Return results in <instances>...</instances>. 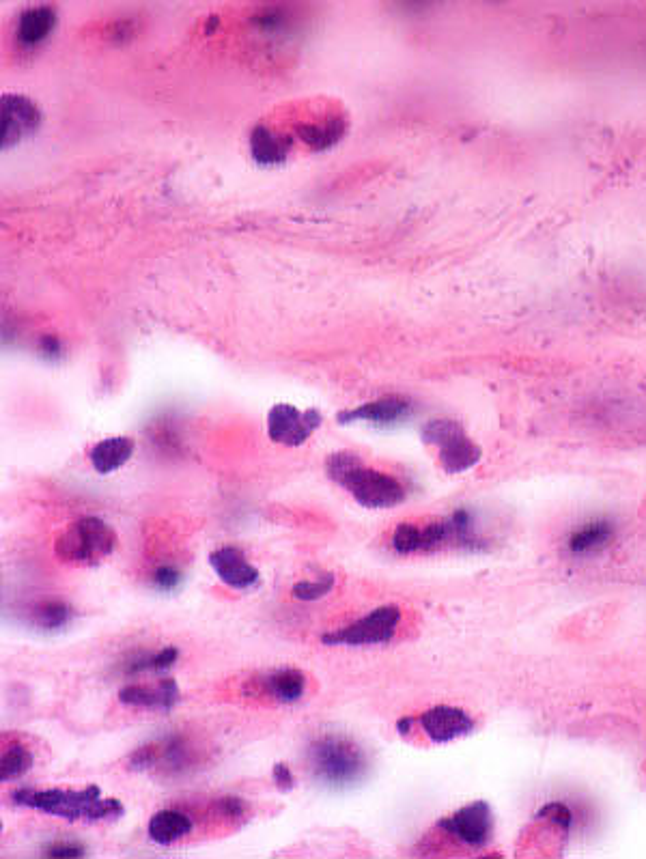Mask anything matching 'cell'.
<instances>
[{"mask_svg": "<svg viewBox=\"0 0 646 859\" xmlns=\"http://www.w3.org/2000/svg\"><path fill=\"white\" fill-rule=\"evenodd\" d=\"M11 799L20 808H31L72 823L117 821L125 812L119 799L102 797L100 786H87L82 791H74V788H20Z\"/></svg>", "mask_w": 646, "mask_h": 859, "instance_id": "obj_1", "label": "cell"}, {"mask_svg": "<svg viewBox=\"0 0 646 859\" xmlns=\"http://www.w3.org/2000/svg\"><path fill=\"white\" fill-rule=\"evenodd\" d=\"M308 765L319 784L336 788L358 786L369 773V756L341 732H326L308 743Z\"/></svg>", "mask_w": 646, "mask_h": 859, "instance_id": "obj_2", "label": "cell"}, {"mask_svg": "<svg viewBox=\"0 0 646 859\" xmlns=\"http://www.w3.org/2000/svg\"><path fill=\"white\" fill-rule=\"evenodd\" d=\"M326 470L336 485L347 489L367 509H392L405 500V489L395 476L367 468L358 455L347 450L332 453Z\"/></svg>", "mask_w": 646, "mask_h": 859, "instance_id": "obj_3", "label": "cell"}, {"mask_svg": "<svg viewBox=\"0 0 646 859\" xmlns=\"http://www.w3.org/2000/svg\"><path fill=\"white\" fill-rule=\"evenodd\" d=\"M117 549V534L102 517H80L54 541V552L69 565H100Z\"/></svg>", "mask_w": 646, "mask_h": 859, "instance_id": "obj_4", "label": "cell"}, {"mask_svg": "<svg viewBox=\"0 0 646 859\" xmlns=\"http://www.w3.org/2000/svg\"><path fill=\"white\" fill-rule=\"evenodd\" d=\"M423 440L438 448V459L446 472L470 470L481 461L479 444H474L455 420H429L423 427Z\"/></svg>", "mask_w": 646, "mask_h": 859, "instance_id": "obj_5", "label": "cell"}, {"mask_svg": "<svg viewBox=\"0 0 646 859\" xmlns=\"http://www.w3.org/2000/svg\"><path fill=\"white\" fill-rule=\"evenodd\" d=\"M401 610L397 605H382L373 612L364 614L347 627L323 633L321 642L326 646H377L386 644L399 629Z\"/></svg>", "mask_w": 646, "mask_h": 859, "instance_id": "obj_6", "label": "cell"}, {"mask_svg": "<svg viewBox=\"0 0 646 859\" xmlns=\"http://www.w3.org/2000/svg\"><path fill=\"white\" fill-rule=\"evenodd\" d=\"M319 410H298L289 403L274 405L268 414L270 440L283 446H302L321 427Z\"/></svg>", "mask_w": 646, "mask_h": 859, "instance_id": "obj_7", "label": "cell"}, {"mask_svg": "<svg viewBox=\"0 0 646 859\" xmlns=\"http://www.w3.org/2000/svg\"><path fill=\"white\" fill-rule=\"evenodd\" d=\"M130 769L136 773L162 767L171 773H184L192 765V752L186 739L166 737L156 743H145L130 756Z\"/></svg>", "mask_w": 646, "mask_h": 859, "instance_id": "obj_8", "label": "cell"}, {"mask_svg": "<svg viewBox=\"0 0 646 859\" xmlns=\"http://www.w3.org/2000/svg\"><path fill=\"white\" fill-rule=\"evenodd\" d=\"M440 827L446 834H451L459 842L468 847H485L491 838V827H494V816L485 801H472V804L459 808L451 816L440 821Z\"/></svg>", "mask_w": 646, "mask_h": 859, "instance_id": "obj_9", "label": "cell"}, {"mask_svg": "<svg viewBox=\"0 0 646 859\" xmlns=\"http://www.w3.org/2000/svg\"><path fill=\"white\" fill-rule=\"evenodd\" d=\"M3 117H0V138H3V147H11L20 143L22 138L31 136L41 123V112L33 100H28L26 95L9 93L3 95Z\"/></svg>", "mask_w": 646, "mask_h": 859, "instance_id": "obj_10", "label": "cell"}, {"mask_svg": "<svg viewBox=\"0 0 646 859\" xmlns=\"http://www.w3.org/2000/svg\"><path fill=\"white\" fill-rule=\"evenodd\" d=\"M418 722H420L418 726L425 730V735L433 743L455 741L459 737L470 735L474 730V720L466 711H461L457 707H446V704H440V707L425 711L418 717Z\"/></svg>", "mask_w": 646, "mask_h": 859, "instance_id": "obj_11", "label": "cell"}, {"mask_svg": "<svg viewBox=\"0 0 646 859\" xmlns=\"http://www.w3.org/2000/svg\"><path fill=\"white\" fill-rule=\"evenodd\" d=\"M412 410L414 405L410 399L382 397L377 401L358 405L349 412H341L339 422L341 425H349V422H371L375 427H392V425H399V422H403L405 418H410Z\"/></svg>", "mask_w": 646, "mask_h": 859, "instance_id": "obj_12", "label": "cell"}, {"mask_svg": "<svg viewBox=\"0 0 646 859\" xmlns=\"http://www.w3.org/2000/svg\"><path fill=\"white\" fill-rule=\"evenodd\" d=\"M209 565H212L220 580L233 590H250L261 580L259 571L246 560L244 552L231 545L214 549L209 554Z\"/></svg>", "mask_w": 646, "mask_h": 859, "instance_id": "obj_13", "label": "cell"}, {"mask_svg": "<svg viewBox=\"0 0 646 859\" xmlns=\"http://www.w3.org/2000/svg\"><path fill=\"white\" fill-rule=\"evenodd\" d=\"M119 702L125 707L149 709V711H171L179 702V685L175 679H164L158 685H128L119 692Z\"/></svg>", "mask_w": 646, "mask_h": 859, "instance_id": "obj_14", "label": "cell"}, {"mask_svg": "<svg viewBox=\"0 0 646 859\" xmlns=\"http://www.w3.org/2000/svg\"><path fill=\"white\" fill-rule=\"evenodd\" d=\"M76 610L63 599H41L26 612V623L39 633H59L74 623Z\"/></svg>", "mask_w": 646, "mask_h": 859, "instance_id": "obj_15", "label": "cell"}, {"mask_svg": "<svg viewBox=\"0 0 646 859\" xmlns=\"http://www.w3.org/2000/svg\"><path fill=\"white\" fill-rule=\"evenodd\" d=\"M261 689L280 704H293L306 694V677L298 668H278L261 677Z\"/></svg>", "mask_w": 646, "mask_h": 859, "instance_id": "obj_16", "label": "cell"}, {"mask_svg": "<svg viewBox=\"0 0 646 859\" xmlns=\"http://www.w3.org/2000/svg\"><path fill=\"white\" fill-rule=\"evenodd\" d=\"M614 539V526L608 519H593L569 534L567 547L573 556H591Z\"/></svg>", "mask_w": 646, "mask_h": 859, "instance_id": "obj_17", "label": "cell"}, {"mask_svg": "<svg viewBox=\"0 0 646 859\" xmlns=\"http://www.w3.org/2000/svg\"><path fill=\"white\" fill-rule=\"evenodd\" d=\"M134 440L125 438V435H119V438H108L97 442L91 448V466L95 468V472L100 474H110L119 468H123L125 463H128L134 455Z\"/></svg>", "mask_w": 646, "mask_h": 859, "instance_id": "obj_18", "label": "cell"}, {"mask_svg": "<svg viewBox=\"0 0 646 859\" xmlns=\"http://www.w3.org/2000/svg\"><path fill=\"white\" fill-rule=\"evenodd\" d=\"M250 149L252 156L261 164H278L287 158L291 149V138L272 130L270 125L259 123L250 134Z\"/></svg>", "mask_w": 646, "mask_h": 859, "instance_id": "obj_19", "label": "cell"}, {"mask_svg": "<svg viewBox=\"0 0 646 859\" xmlns=\"http://www.w3.org/2000/svg\"><path fill=\"white\" fill-rule=\"evenodd\" d=\"M56 22V11L50 5H33L26 7L16 26V35L24 46H35L39 41H44Z\"/></svg>", "mask_w": 646, "mask_h": 859, "instance_id": "obj_20", "label": "cell"}, {"mask_svg": "<svg viewBox=\"0 0 646 859\" xmlns=\"http://www.w3.org/2000/svg\"><path fill=\"white\" fill-rule=\"evenodd\" d=\"M192 829H194V823L186 812L160 810L151 816L147 832L153 842L166 847V844H173L181 838H186Z\"/></svg>", "mask_w": 646, "mask_h": 859, "instance_id": "obj_21", "label": "cell"}, {"mask_svg": "<svg viewBox=\"0 0 646 859\" xmlns=\"http://www.w3.org/2000/svg\"><path fill=\"white\" fill-rule=\"evenodd\" d=\"M179 655L181 653L177 646H166V649H160V651L132 655L128 659V664H125V674L136 677V674H143V672H156V674L168 672L171 668H175Z\"/></svg>", "mask_w": 646, "mask_h": 859, "instance_id": "obj_22", "label": "cell"}, {"mask_svg": "<svg viewBox=\"0 0 646 859\" xmlns=\"http://www.w3.org/2000/svg\"><path fill=\"white\" fill-rule=\"evenodd\" d=\"M345 132V121L339 117H326L321 121H306L298 128V134L302 136L304 143H308L315 149H326L336 140L341 138Z\"/></svg>", "mask_w": 646, "mask_h": 859, "instance_id": "obj_23", "label": "cell"}, {"mask_svg": "<svg viewBox=\"0 0 646 859\" xmlns=\"http://www.w3.org/2000/svg\"><path fill=\"white\" fill-rule=\"evenodd\" d=\"M33 754L31 750H26L24 745H11L9 750L3 752V758H0V778L3 782L7 780H16L20 776H24L26 771H31L33 767Z\"/></svg>", "mask_w": 646, "mask_h": 859, "instance_id": "obj_24", "label": "cell"}, {"mask_svg": "<svg viewBox=\"0 0 646 859\" xmlns=\"http://www.w3.org/2000/svg\"><path fill=\"white\" fill-rule=\"evenodd\" d=\"M334 582L336 580H334L332 573H323V575L315 577V580H302L291 588V597L298 599V601H304V603L319 601V599L332 593Z\"/></svg>", "mask_w": 646, "mask_h": 859, "instance_id": "obj_25", "label": "cell"}, {"mask_svg": "<svg viewBox=\"0 0 646 859\" xmlns=\"http://www.w3.org/2000/svg\"><path fill=\"white\" fill-rule=\"evenodd\" d=\"M392 547L397 554H414L423 552V528L414 524H401L392 534Z\"/></svg>", "mask_w": 646, "mask_h": 859, "instance_id": "obj_26", "label": "cell"}, {"mask_svg": "<svg viewBox=\"0 0 646 859\" xmlns=\"http://www.w3.org/2000/svg\"><path fill=\"white\" fill-rule=\"evenodd\" d=\"M181 584H184V573L173 565H160L151 573V588L158 590V593H177Z\"/></svg>", "mask_w": 646, "mask_h": 859, "instance_id": "obj_27", "label": "cell"}, {"mask_svg": "<svg viewBox=\"0 0 646 859\" xmlns=\"http://www.w3.org/2000/svg\"><path fill=\"white\" fill-rule=\"evenodd\" d=\"M248 810L250 808H248L246 801L242 797H235V795L220 797L216 801V804H214V812L220 814V816H224V819H229V821L244 819V816L248 814Z\"/></svg>", "mask_w": 646, "mask_h": 859, "instance_id": "obj_28", "label": "cell"}, {"mask_svg": "<svg viewBox=\"0 0 646 859\" xmlns=\"http://www.w3.org/2000/svg\"><path fill=\"white\" fill-rule=\"evenodd\" d=\"M539 816H541V819H545V821L554 823L556 827H563L565 832H569V829L573 827V812H571L569 806L560 804V801H554V804L543 806L539 810Z\"/></svg>", "mask_w": 646, "mask_h": 859, "instance_id": "obj_29", "label": "cell"}, {"mask_svg": "<svg viewBox=\"0 0 646 859\" xmlns=\"http://www.w3.org/2000/svg\"><path fill=\"white\" fill-rule=\"evenodd\" d=\"M272 780L280 793H291L296 788V778H293L291 767L287 763H276L272 769Z\"/></svg>", "mask_w": 646, "mask_h": 859, "instance_id": "obj_30", "label": "cell"}, {"mask_svg": "<svg viewBox=\"0 0 646 859\" xmlns=\"http://www.w3.org/2000/svg\"><path fill=\"white\" fill-rule=\"evenodd\" d=\"M44 855L46 857H84L87 851H84L76 842H56V844H50V847L44 851Z\"/></svg>", "mask_w": 646, "mask_h": 859, "instance_id": "obj_31", "label": "cell"}, {"mask_svg": "<svg viewBox=\"0 0 646 859\" xmlns=\"http://www.w3.org/2000/svg\"><path fill=\"white\" fill-rule=\"evenodd\" d=\"M41 354L46 358H59L63 356V347L59 343V339H54V336H44V341H41Z\"/></svg>", "mask_w": 646, "mask_h": 859, "instance_id": "obj_32", "label": "cell"}, {"mask_svg": "<svg viewBox=\"0 0 646 859\" xmlns=\"http://www.w3.org/2000/svg\"><path fill=\"white\" fill-rule=\"evenodd\" d=\"M412 724H414V720H412V717H405V720H399L397 728H399V732H401V735H410V730H412Z\"/></svg>", "mask_w": 646, "mask_h": 859, "instance_id": "obj_33", "label": "cell"}]
</instances>
